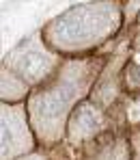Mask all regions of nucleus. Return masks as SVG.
<instances>
[{
  "label": "nucleus",
  "mask_w": 140,
  "mask_h": 160,
  "mask_svg": "<svg viewBox=\"0 0 140 160\" xmlns=\"http://www.w3.org/2000/svg\"><path fill=\"white\" fill-rule=\"evenodd\" d=\"M97 22L99 20H97L93 9L80 7V9H73L67 15H63L54 24V32L63 39H69V41L71 39H84L95 30Z\"/></svg>",
  "instance_id": "obj_1"
},
{
  "label": "nucleus",
  "mask_w": 140,
  "mask_h": 160,
  "mask_svg": "<svg viewBox=\"0 0 140 160\" xmlns=\"http://www.w3.org/2000/svg\"><path fill=\"white\" fill-rule=\"evenodd\" d=\"M50 65H52V61L41 52H28L17 61V69L28 80H39L41 76H45L48 69H50Z\"/></svg>",
  "instance_id": "obj_2"
},
{
  "label": "nucleus",
  "mask_w": 140,
  "mask_h": 160,
  "mask_svg": "<svg viewBox=\"0 0 140 160\" xmlns=\"http://www.w3.org/2000/svg\"><path fill=\"white\" fill-rule=\"evenodd\" d=\"M99 121H101V115H99L95 108L82 106L76 112V117H73V123H76L73 128H76L78 134H86V132H93V130L99 126Z\"/></svg>",
  "instance_id": "obj_3"
}]
</instances>
